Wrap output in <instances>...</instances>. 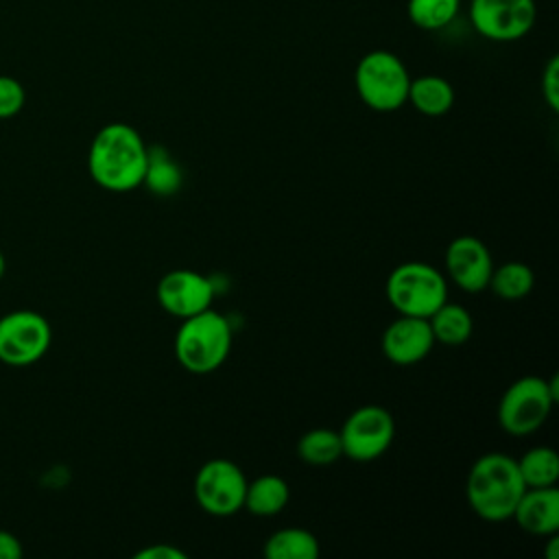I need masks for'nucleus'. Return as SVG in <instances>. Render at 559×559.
Masks as SVG:
<instances>
[{"label":"nucleus","instance_id":"obj_11","mask_svg":"<svg viewBox=\"0 0 559 559\" xmlns=\"http://www.w3.org/2000/svg\"><path fill=\"white\" fill-rule=\"evenodd\" d=\"M157 304L175 319H188L212 308V282L192 269H173L157 282Z\"/></svg>","mask_w":559,"mask_h":559},{"label":"nucleus","instance_id":"obj_8","mask_svg":"<svg viewBox=\"0 0 559 559\" xmlns=\"http://www.w3.org/2000/svg\"><path fill=\"white\" fill-rule=\"evenodd\" d=\"M343 456L369 463L380 459L393 443L395 421L393 415L378 404H365L347 415L341 430Z\"/></svg>","mask_w":559,"mask_h":559},{"label":"nucleus","instance_id":"obj_16","mask_svg":"<svg viewBox=\"0 0 559 559\" xmlns=\"http://www.w3.org/2000/svg\"><path fill=\"white\" fill-rule=\"evenodd\" d=\"M406 103H411L419 114L437 118L452 109L454 87L443 76L424 74V76L411 79Z\"/></svg>","mask_w":559,"mask_h":559},{"label":"nucleus","instance_id":"obj_5","mask_svg":"<svg viewBox=\"0 0 559 559\" xmlns=\"http://www.w3.org/2000/svg\"><path fill=\"white\" fill-rule=\"evenodd\" d=\"M384 293L397 314L428 319L448 299V282L432 264L408 260L389 273Z\"/></svg>","mask_w":559,"mask_h":559},{"label":"nucleus","instance_id":"obj_25","mask_svg":"<svg viewBox=\"0 0 559 559\" xmlns=\"http://www.w3.org/2000/svg\"><path fill=\"white\" fill-rule=\"evenodd\" d=\"M542 98L550 111H559V57L552 55L542 70Z\"/></svg>","mask_w":559,"mask_h":559},{"label":"nucleus","instance_id":"obj_17","mask_svg":"<svg viewBox=\"0 0 559 559\" xmlns=\"http://www.w3.org/2000/svg\"><path fill=\"white\" fill-rule=\"evenodd\" d=\"M428 325L435 343L441 345H463L474 330V319L469 310L461 304H450L448 299L428 317Z\"/></svg>","mask_w":559,"mask_h":559},{"label":"nucleus","instance_id":"obj_28","mask_svg":"<svg viewBox=\"0 0 559 559\" xmlns=\"http://www.w3.org/2000/svg\"><path fill=\"white\" fill-rule=\"evenodd\" d=\"M4 271H7V260H4V255H2V251H0V280H2Z\"/></svg>","mask_w":559,"mask_h":559},{"label":"nucleus","instance_id":"obj_20","mask_svg":"<svg viewBox=\"0 0 559 559\" xmlns=\"http://www.w3.org/2000/svg\"><path fill=\"white\" fill-rule=\"evenodd\" d=\"M533 284H535V275L531 266L524 262L511 260L500 266L493 264L487 288H491V293L502 301H520L528 297V293L533 290Z\"/></svg>","mask_w":559,"mask_h":559},{"label":"nucleus","instance_id":"obj_21","mask_svg":"<svg viewBox=\"0 0 559 559\" xmlns=\"http://www.w3.org/2000/svg\"><path fill=\"white\" fill-rule=\"evenodd\" d=\"M297 456L308 465H332L343 456V443L338 430L312 428L297 441Z\"/></svg>","mask_w":559,"mask_h":559},{"label":"nucleus","instance_id":"obj_4","mask_svg":"<svg viewBox=\"0 0 559 559\" xmlns=\"http://www.w3.org/2000/svg\"><path fill=\"white\" fill-rule=\"evenodd\" d=\"M557 384V376L548 380L522 376L511 382L498 402V426L513 437H524L542 428L559 397Z\"/></svg>","mask_w":559,"mask_h":559},{"label":"nucleus","instance_id":"obj_7","mask_svg":"<svg viewBox=\"0 0 559 559\" xmlns=\"http://www.w3.org/2000/svg\"><path fill=\"white\" fill-rule=\"evenodd\" d=\"M197 504L216 518L234 515L245 504V472L229 459L205 461L192 483Z\"/></svg>","mask_w":559,"mask_h":559},{"label":"nucleus","instance_id":"obj_2","mask_svg":"<svg viewBox=\"0 0 559 559\" xmlns=\"http://www.w3.org/2000/svg\"><path fill=\"white\" fill-rule=\"evenodd\" d=\"M524 489L515 459L504 452H487L478 456L465 478L467 504L487 522L509 520Z\"/></svg>","mask_w":559,"mask_h":559},{"label":"nucleus","instance_id":"obj_3","mask_svg":"<svg viewBox=\"0 0 559 559\" xmlns=\"http://www.w3.org/2000/svg\"><path fill=\"white\" fill-rule=\"evenodd\" d=\"M231 349V325L229 321L207 308L199 314L181 319L175 334V358L194 376L216 371L229 356Z\"/></svg>","mask_w":559,"mask_h":559},{"label":"nucleus","instance_id":"obj_15","mask_svg":"<svg viewBox=\"0 0 559 559\" xmlns=\"http://www.w3.org/2000/svg\"><path fill=\"white\" fill-rule=\"evenodd\" d=\"M288 500H290L288 483L277 474H262L253 480H247L242 509L260 518H271L282 513Z\"/></svg>","mask_w":559,"mask_h":559},{"label":"nucleus","instance_id":"obj_9","mask_svg":"<svg viewBox=\"0 0 559 559\" xmlns=\"http://www.w3.org/2000/svg\"><path fill=\"white\" fill-rule=\"evenodd\" d=\"M52 341L50 323L35 310H13L0 317V362L28 367L44 358Z\"/></svg>","mask_w":559,"mask_h":559},{"label":"nucleus","instance_id":"obj_22","mask_svg":"<svg viewBox=\"0 0 559 559\" xmlns=\"http://www.w3.org/2000/svg\"><path fill=\"white\" fill-rule=\"evenodd\" d=\"M142 186L159 197H170L181 188V168L162 146L148 148V164Z\"/></svg>","mask_w":559,"mask_h":559},{"label":"nucleus","instance_id":"obj_6","mask_svg":"<svg viewBox=\"0 0 559 559\" xmlns=\"http://www.w3.org/2000/svg\"><path fill=\"white\" fill-rule=\"evenodd\" d=\"M354 83L358 98L373 111H395L406 103L411 74L404 61L389 50H371L360 57Z\"/></svg>","mask_w":559,"mask_h":559},{"label":"nucleus","instance_id":"obj_27","mask_svg":"<svg viewBox=\"0 0 559 559\" xmlns=\"http://www.w3.org/2000/svg\"><path fill=\"white\" fill-rule=\"evenodd\" d=\"M20 557H22L20 539L13 533L0 528V559H20Z\"/></svg>","mask_w":559,"mask_h":559},{"label":"nucleus","instance_id":"obj_1","mask_svg":"<svg viewBox=\"0 0 559 559\" xmlns=\"http://www.w3.org/2000/svg\"><path fill=\"white\" fill-rule=\"evenodd\" d=\"M148 146L138 129L109 122L96 131L87 151V173L103 190L129 192L144 181Z\"/></svg>","mask_w":559,"mask_h":559},{"label":"nucleus","instance_id":"obj_26","mask_svg":"<svg viewBox=\"0 0 559 559\" xmlns=\"http://www.w3.org/2000/svg\"><path fill=\"white\" fill-rule=\"evenodd\" d=\"M135 559H186V552L168 542H162V544H153L138 550Z\"/></svg>","mask_w":559,"mask_h":559},{"label":"nucleus","instance_id":"obj_23","mask_svg":"<svg viewBox=\"0 0 559 559\" xmlns=\"http://www.w3.org/2000/svg\"><path fill=\"white\" fill-rule=\"evenodd\" d=\"M461 0H408V20L421 31H439L459 13Z\"/></svg>","mask_w":559,"mask_h":559},{"label":"nucleus","instance_id":"obj_14","mask_svg":"<svg viewBox=\"0 0 559 559\" xmlns=\"http://www.w3.org/2000/svg\"><path fill=\"white\" fill-rule=\"evenodd\" d=\"M511 520L515 524L539 537L559 533V489L552 487H526L520 496Z\"/></svg>","mask_w":559,"mask_h":559},{"label":"nucleus","instance_id":"obj_13","mask_svg":"<svg viewBox=\"0 0 559 559\" xmlns=\"http://www.w3.org/2000/svg\"><path fill=\"white\" fill-rule=\"evenodd\" d=\"M380 347H382L384 358L400 367L415 365V362L424 360L435 347V338H432L428 319L400 314L382 332Z\"/></svg>","mask_w":559,"mask_h":559},{"label":"nucleus","instance_id":"obj_18","mask_svg":"<svg viewBox=\"0 0 559 559\" xmlns=\"http://www.w3.org/2000/svg\"><path fill=\"white\" fill-rule=\"evenodd\" d=\"M262 552L269 559H317L321 555V546L314 533L288 526L271 533Z\"/></svg>","mask_w":559,"mask_h":559},{"label":"nucleus","instance_id":"obj_12","mask_svg":"<svg viewBox=\"0 0 559 559\" xmlns=\"http://www.w3.org/2000/svg\"><path fill=\"white\" fill-rule=\"evenodd\" d=\"M445 269L450 280L465 293H480L487 288L493 258L483 240L476 236H459L445 249Z\"/></svg>","mask_w":559,"mask_h":559},{"label":"nucleus","instance_id":"obj_24","mask_svg":"<svg viewBox=\"0 0 559 559\" xmlns=\"http://www.w3.org/2000/svg\"><path fill=\"white\" fill-rule=\"evenodd\" d=\"M26 103L24 85L7 74H0V120L13 118Z\"/></svg>","mask_w":559,"mask_h":559},{"label":"nucleus","instance_id":"obj_19","mask_svg":"<svg viewBox=\"0 0 559 559\" xmlns=\"http://www.w3.org/2000/svg\"><path fill=\"white\" fill-rule=\"evenodd\" d=\"M515 465L524 487H552L559 480V454L550 445L528 448Z\"/></svg>","mask_w":559,"mask_h":559},{"label":"nucleus","instance_id":"obj_10","mask_svg":"<svg viewBox=\"0 0 559 559\" xmlns=\"http://www.w3.org/2000/svg\"><path fill=\"white\" fill-rule=\"evenodd\" d=\"M469 20L491 41H515L535 24V0H472Z\"/></svg>","mask_w":559,"mask_h":559}]
</instances>
